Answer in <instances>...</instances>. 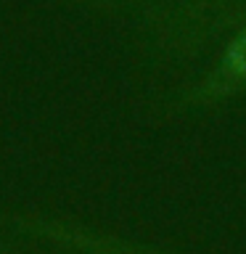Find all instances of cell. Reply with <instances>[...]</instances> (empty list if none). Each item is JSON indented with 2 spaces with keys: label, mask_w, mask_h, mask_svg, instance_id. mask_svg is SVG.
<instances>
[{
  "label": "cell",
  "mask_w": 246,
  "mask_h": 254,
  "mask_svg": "<svg viewBox=\"0 0 246 254\" xmlns=\"http://www.w3.org/2000/svg\"><path fill=\"white\" fill-rule=\"evenodd\" d=\"M246 93V24L225 43L214 64L183 93V109H212Z\"/></svg>",
  "instance_id": "1"
}]
</instances>
